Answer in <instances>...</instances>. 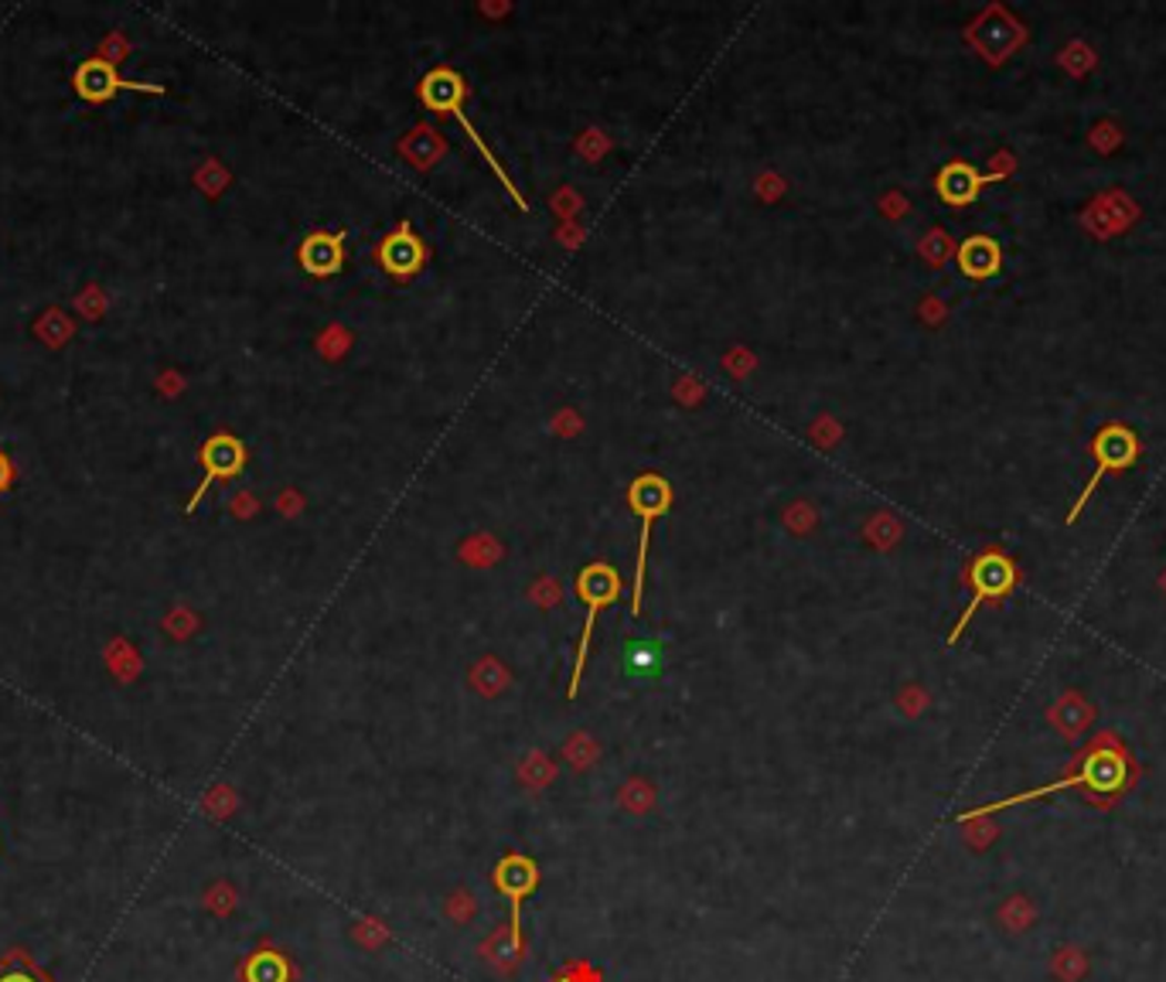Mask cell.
Listing matches in <instances>:
<instances>
[{
	"label": "cell",
	"instance_id": "cell-11",
	"mask_svg": "<svg viewBox=\"0 0 1166 982\" xmlns=\"http://www.w3.org/2000/svg\"><path fill=\"white\" fill-rule=\"evenodd\" d=\"M293 975H297V969L290 965V959L270 945L256 949L239 965V982H293Z\"/></svg>",
	"mask_w": 1166,
	"mask_h": 982
},
{
	"label": "cell",
	"instance_id": "cell-14",
	"mask_svg": "<svg viewBox=\"0 0 1166 982\" xmlns=\"http://www.w3.org/2000/svg\"><path fill=\"white\" fill-rule=\"evenodd\" d=\"M549 982H603V979H600V972L590 962L574 959V962H567L564 969H559Z\"/></svg>",
	"mask_w": 1166,
	"mask_h": 982
},
{
	"label": "cell",
	"instance_id": "cell-9",
	"mask_svg": "<svg viewBox=\"0 0 1166 982\" xmlns=\"http://www.w3.org/2000/svg\"><path fill=\"white\" fill-rule=\"evenodd\" d=\"M202 464H205V478H202L198 492L192 495L188 511H195V505L205 498V492H208L215 482H226V478H233V475L243 472L246 451H243V444H239L233 434H215V437L202 447Z\"/></svg>",
	"mask_w": 1166,
	"mask_h": 982
},
{
	"label": "cell",
	"instance_id": "cell-13",
	"mask_svg": "<svg viewBox=\"0 0 1166 982\" xmlns=\"http://www.w3.org/2000/svg\"><path fill=\"white\" fill-rule=\"evenodd\" d=\"M103 82L100 85V90H96V96H93V103H100V100H110L116 90H134V93H164L161 90V85H147V82H130V79H120L106 62H85L82 69H79V75H75V82Z\"/></svg>",
	"mask_w": 1166,
	"mask_h": 982
},
{
	"label": "cell",
	"instance_id": "cell-15",
	"mask_svg": "<svg viewBox=\"0 0 1166 982\" xmlns=\"http://www.w3.org/2000/svg\"><path fill=\"white\" fill-rule=\"evenodd\" d=\"M0 982H31L24 972H14V975H8V979H0Z\"/></svg>",
	"mask_w": 1166,
	"mask_h": 982
},
{
	"label": "cell",
	"instance_id": "cell-8",
	"mask_svg": "<svg viewBox=\"0 0 1166 982\" xmlns=\"http://www.w3.org/2000/svg\"><path fill=\"white\" fill-rule=\"evenodd\" d=\"M1010 170H1013V164H1007V167H1000V170H989V175H979V170H976L972 164L952 161V164H945V167L938 170L935 188H938V195H941L945 205L962 208V205H972L986 185L1003 182V178L1010 175Z\"/></svg>",
	"mask_w": 1166,
	"mask_h": 982
},
{
	"label": "cell",
	"instance_id": "cell-1",
	"mask_svg": "<svg viewBox=\"0 0 1166 982\" xmlns=\"http://www.w3.org/2000/svg\"><path fill=\"white\" fill-rule=\"evenodd\" d=\"M464 96H467V85H464V79H461L457 72H451V69H434V72H430V75L423 79V85H420V100H423L430 110H437V113H451V116L461 123V131L467 134V141H471L474 147H478V154H482V157H485V164L492 167V175L502 182V188L512 195V201H515L518 208H523V211H529V201L523 198V192L515 188V182L508 178V170L502 167V161H498V157L488 151V144L482 141V134L474 131V123H471V120H467V113L461 110Z\"/></svg>",
	"mask_w": 1166,
	"mask_h": 982
},
{
	"label": "cell",
	"instance_id": "cell-4",
	"mask_svg": "<svg viewBox=\"0 0 1166 982\" xmlns=\"http://www.w3.org/2000/svg\"><path fill=\"white\" fill-rule=\"evenodd\" d=\"M628 502L634 508V516L641 519V539H638V564H634V587H631V614H641V593H644V564H648V549H652V526L656 519H662L669 505H672V488L665 478L659 475H641L631 488H628Z\"/></svg>",
	"mask_w": 1166,
	"mask_h": 982
},
{
	"label": "cell",
	"instance_id": "cell-2",
	"mask_svg": "<svg viewBox=\"0 0 1166 982\" xmlns=\"http://www.w3.org/2000/svg\"><path fill=\"white\" fill-rule=\"evenodd\" d=\"M1095 788V792H1118L1122 785H1126V761H1122L1115 751H1092L1088 761L1077 767L1074 775L1061 778V782H1051V785H1041L1033 792H1020V795H1010L1003 802H989V805H979L972 808V813H962L959 823H972L979 816H989V813H1000V808H1010V805H1020V802H1033V798H1048L1054 792H1067V788Z\"/></svg>",
	"mask_w": 1166,
	"mask_h": 982
},
{
	"label": "cell",
	"instance_id": "cell-3",
	"mask_svg": "<svg viewBox=\"0 0 1166 982\" xmlns=\"http://www.w3.org/2000/svg\"><path fill=\"white\" fill-rule=\"evenodd\" d=\"M577 597L580 604L587 608V621H584V634L577 642V665H574V675H570V690L567 696L574 700L580 693V682H584V665H587V652H590V638H594V628H597V614L603 604H615L621 597V577L615 567L608 564H590L577 573Z\"/></svg>",
	"mask_w": 1166,
	"mask_h": 982
},
{
	"label": "cell",
	"instance_id": "cell-16",
	"mask_svg": "<svg viewBox=\"0 0 1166 982\" xmlns=\"http://www.w3.org/2000/svg\"><path fill=\"white\" fill-rule=\"evenodd\" d=\"M0 475L11 478V467H8V457H4V454H0Z\"/></svg>",
	"mask_w": 1166,
	"mask_h": 982
},
{
	"label": "cell",
	"instance_id": "cell-12",
	"mask_svg": "<svg viewBox=\"0 0 1166 982\" xmlns=\"http://www.w3.org/2000/svg\"><path fill=\"white\" fill-rule=\"evenodd\" d=\"M341 242H344V232L311 236L305 246H300V263H305V270H311L314 277H331L341 267Z\"/></svg>",
	"mask_w": 1166,
	"mask_h": 982
},
{
	"label": "cell",
	"instance_id": "cell-10",
	"mask_svg": "<svg viewBox=\"0 0 1166 982\" xmlns=\"http://www.w3.org/2000/svg\"><path fill=\"white\" fill-rule=\"evenodd\" d=\"M1003 267V249L992 236H969L959 246V270L972 280L997 277Z\"/></svg>",
	"mask_w": 1166,
	"mask_h": 982
},
{
	"label": "cell",
	"instance_id": "cell-7",
	"mask_svg": "<svg viewBox=\"0 0 1166 982\" xmlns=\"http://www.w3.org/2000/svg\"><path fill=\"white\" fill-rule=\"evenodd\" d=\"M1013 583H1017V567H1013V560L1003 557V552H997V549L982 552V557L976 560V567H972V590H976V593H972L969 608L962 611L959 624L952 628V634H948V645L959 642L962 631L969 628V621H972V614L979 611L982 601H1000V597H1007V593L1013 590Z\"/></svg>",
	"mask_w": 1166,
	"mask_h": 982
},
{
	"label": "cell",
	"instance_id": "cell-6",
	"mask_svg": "<svg viewBox=\"0 0 1166 982\" xmlns=\"http://www.w3.org/2000/svg\"><path fill=\"white\" fill-rule=\"evenodd\" d=\"M492 880H495V890L502 893V898L508 901V908H512L508 938H512V952L518 959V955H523V945H526V938H523V901L529 898V893H536V887H539V867H536V860L523 857V852H508L505 860H498Z\"/></svg>",
	"mask_w": 1166,
	"mask_h": 982
},
{
	"label": "cell",
	"instance_id": "cell-5",
	"mask_svg": "<svg viewBox=\"0 0 1166 982\" xmlns=\"http://www.w3.org/2000/svg\"><path fill=\"white\" fill-rule=\"evenodd\" d=\"M1143 447H1139V437L1136 431H1129L1126 423H1105L1102 431L1095 434L1092 441V457H1095V472L1088 478V485L1082 488V495H1077V502L1071 505L1067 511V523L1074 526L1077 516H1082V508L1088 505V498L1095 495L1098 482L1108 475V472H1126V467H1133L1139 461Z\"/></svg>",
	"mask_w": 1166,
	"mask_h": 982
}]
</instances>
